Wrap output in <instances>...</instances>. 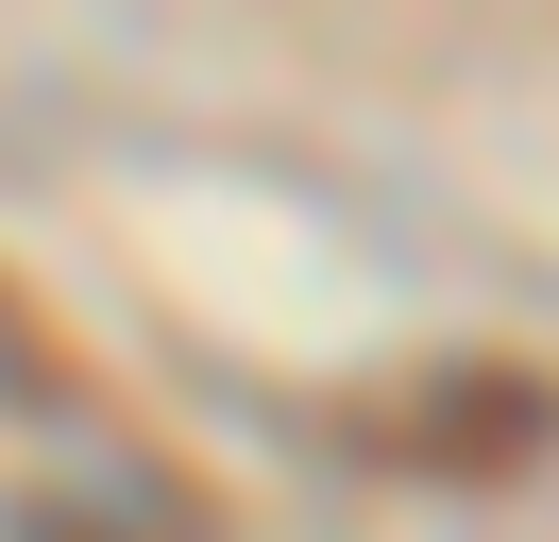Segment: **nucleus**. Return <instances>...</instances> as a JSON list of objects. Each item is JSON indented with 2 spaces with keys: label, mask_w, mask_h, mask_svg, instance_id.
I'll list each match as a JSON object with an SVG mask.
<instances>
[{
  "label": "nucleus",
  "mask_w": 559,
  "mask_h": 542,
  "mask_svg": "<svg viewBox=\"0 0 559 542\" xmlns=\"http://www.w3.org/2000/svg\"><path fill=\"white\" fill-rule=\"evenodd\" d=\"M559 440V390L525 356H457V373H390L356 406V458H407V474H525Z\"/></svg>",
  "instance_id": "nucleus-1"
}]
</instances>
